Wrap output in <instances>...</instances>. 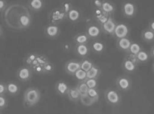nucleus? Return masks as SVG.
Masks as SVG:
<instances>
[{
	"label": "nucleus",
	"mask_w": 154,
	"mask_h": 114,
	"mask_svg": "<svg viewBox=\"0 0 154 114\" xmlns=\"http://www.w3.org/2000/svg\"><path fill=\"white\" fill-rule=\"evenodd\" d=\"M41 92L37 87H31L25 91L23 96V103L26 107L35 106L40 101Z\"/></svg>",
	"instance_id": "f257e3e1"
},
{
	"label": "nucleus",
	"mask_w": 154,
	"mask_h": 114,
	"mask_svg": "<svg viewBox=\"0 0 154 114\" xmlns=\"http://www.w3.org/2000/svg\"><path fill=\"white\" fill-rule=\"evenodd\" d=\"M104 98L106 102L112 106L119 105L122 100L120 93L113 88H108L105 91Z\"/></svg>",
	"instance_id": "f03ea898"
},
{
	"label": "nucleus",
	"mask_w": 154,
	"mask_h": 114,
	"mask_svg": "<svg viewBox=\"0 0 154 114\" xmlns=\"http://www.w3.org/2000/svg\"><path fill=\"white\" fill-rule=\"evenodd\" d=\"M66 20H67V14L61 8H54L49 15V24L59 25Z\"/></svg>",
	"instance_id": "7ed1b4c3"
},
{
	"label": "nucleus",
	"mask_w": 154,
	"mask_h": 114,
	"mask_svg": "<svg viewBox=\"0 0 154 114\" xmlns=\"http://www.w3.org/2000/svg\"><path fill=\"white\" fill-rule=\"evenodd\" d=\"M138 64L135 57L126 54L122 62V68L127 73L133 74L138 68Z\"/></svg>",
	"instance_id": "20e7f679"
},
{
	"label": "nucleus",
	"mask_w": 154,
	"mask_h": 114,
	"mask_svg": "<svg viewBox=\"0 0 154 114\" xmlns=\"http://www.w3.org/2000/svg\"><path fill=\"white\" fill-rule=\"evenodd\" d=\"M116 84L118 89L123 92L130 91L132 87V82L131 80L128 76L124 75L118 77Z\"/></svg>",
	"instance_id": "39448f33"
},
{
	"label": "nucleus",
	"mask_w": 154,
	"mask_h": 114,
	"mask_svg": "<svg viewBox=\"0 0 154 114\" xmlns=\"http://www.w3.org/2000/svg\"><path fill=\"white\" fill-rule=\"evenodd\" d=\"M32 70L29 66L24 65L21 67L16 72V77L17 79L21 82H28L32 77Z\"/></svg>",
	"instance_id": "423d86ee"
},
{
	"label": "nucleus",
	"mask_w": 154,
	"mask_h": 114,
	"mask_svg": "<svg viewBox=\"0 0 154 114\" xmlns=\"http://www.w3.org/2000/svg\"><path fill=\"white\" fill-rule=\"evenodd\" d=\"M101 27L100 25L97 24H90L86 29V34L89 37L90 39L96 40L100 37L102 34Z\"/></svg>",
	"instance_id": "0eeeda50"
},
{
	"label": "nucleus",
	"mask_w": 154,
	"mask_h": 114,
	"mask_svg": "<svg viewBox=\"0 0 154 114\" xmlns=\"http://www.w3.org/2000/svg\"><path fill=\"white\" fill-rule=\"evenodd\" d=\"M117 25V23L113 18L112 16H110L105 22H104L100 26L101 27L103 33L110 35H113L114 30Z\"/></svg>",
	"instance_id": "6e6552de"
},
{
	"label": "nucleus",
	"mask_w": 154,
	"mask_h": 114,
	"mask_svg": "<svg viewBox=\"0 0 154 114\" xmlns=\"http://www.w3.org/2000/svg\"><path fill=\"white\" fill-rule=\"evenodd\" d=\"M130 33L128 26L124 23H118L114 30L113 36L117 39L128 37Z\"/></svg>",
	"instance_id": "1a4fd4ad"
},
{
	"label": "nucleus",
	"mask_w": 154,
	"mask_h": 114,
	"mask_svg": "<svg viewBox=\"0 0 154 114\" xmlns=\"http://www.w3.org/2000/svg\"><path fill=\"white\" fill-rule=\"evenodd\" d=\"M122 12L124 16L131 18L135 16L137 12V8L133 2L127 1L122 4Z\"/></svg>",
	"instance_id": "9d476101"
},
{
	"label": "nucleus",
	"mask_w": 154,
	"mask_h": 114,
	"mask_svg": "<svg viewBox=\"0 0 154 114\" xmlns=\"http://www.w3.org/2000/svg\"><path fill=\"white\" fill-rule=\"evenodd\" d=\"M61 33L60 28L58 25L49 24L45 26V35L49 39H56L59 37Z\"/></svg>",
	"instance_id": "9b49d317"
},
{
	"label": "nucleus",
	"mask_w": 154,
	"mask_h": 114,
	"mask_svg": "<svg viewBox=\"0 0 154 114\" xmlns=\"http://www.w3.org/2000/svg\"><path fill=\"white\" fill-rule=\"evenodd\" d=\"M80 61L75 59H71L65 63V72L69 75L73 76L79 69H80Z\"/></svg>",
	"instance_id": "f8f14e48"
},
{
	"label": "nucleus",
	"mask_w": 154,
	"mask_h": 114,
	"mask_svg": "<svg viewBox=\"0 0 154 114\" xmlns=\"http://www.w3.org/2000/svg\"><path fill=\"white\" fill-rule=\"evenodd\" d=\"M17 23L21 29L28 28L32 23V17L28 14H21L18 17Z\"/></svg>",
	"instance_id": "ddd939ff"
},
{
	"label": "nucleus",
	"mask_w": 154,
	"mask_h": 114,
	"mask_svg": "<svg viewBox=\"0 0 154 114\" xmlns=\"http://www.w3.org/2000/svg\"><path fill=\"white\" fill-rule=\"evenodd\" d=\"M69 88L68 83L63 80L58 81L55 85V90L57 94L61 96H67Z\"/></svg>",
	"instance_id": "4468645a"
},
{
	"label": "nucleus",
	"mask_w": 154,
	"mask_h": 114,
	"mask_svg": "<svg viewBox=\"0 0 154 114\" xmlns=\"http://www.w3.org/2000/svg\"><path fill=\"white\" fill-rule=\"evenodd\" d=\"M90 50H92L94 53L97 54H100L104 53L106 50V44L101 40H95L89 46Z\"/></svg>",
	"instance_id": "2eb2a0df"
},
{
	"label": "nucleus",
	"mask_w": 154,
	"mask_h": 114,
	"mask_svg": "<svg viewBox=\"0 0 154 114\" xmlns=\"http://www.w3.org/2000/svg\"><path fill=\"white\" fill-rule=\"evenodd\" d=\"M101 11L106 16H111L116 11V6L109 1H103L101 7Z\"/></svg>",
	"instance_id": "dca6fc26"
},
{
	"label": "nucleus",
	"mask_w": 154,
	"mask_h": 114,
	"mask_svg": "<svg viewBox=\"0 0 154 114\" xmlns=\"http://www.w3.org/2000/svg\"><path fill=\"white\" fill-rule=\"evenodd\" d=\"M132 41L130 40L128 37L123 38L117 40L116 45L118 49L123 52L127 53L130 49V46L131 45Z\"/></svg>",
	"instance_id": "f3484780"
},
{
	"label": "nucleus",
	"mask_w": 154,
	"mask_h": 114,
	"mask_svg": "<svg viewBox=\"0 0 154 114\" xmlns=\"http://www.w3.org/2000/svg\"><path fill=\"white\" fill-rule=\"evenodd\" d=\"M75 50L77 56L83 58H86L88 57L90 52V49L88 44L76 45Z\"/></svg>",
	"instance_id": "a211bd4d"
},
{
	"label": "nucleus",
	"mask_w": 154,
	"mask_h": 114,
	"mask_svg": "<svg viewBox=\"0 0 154 114\" xmlns=\"http://www.w3.org/2000/svg\"><path fill=\"white\" fill-rule=\"evenodd\" d=\"M28 5L32 11L38 12L45 7V2L43 0H30L28 2Z\"/></svg>",
	"instance_id": "6ab92c4d"
},
{
	"label": "nucleus",
	"mask_w": 154,
	"mask_h": 114,
	"mask_svg": "<svg viewBox=\"0 0 154 114\" xmlns=\"http://www.w3.org/2000/svg\"><path fill=\"white\" fill-rule=\"evenodd\" d=\"M7 93L11 96H16L20 92V86L15 81H9L6 83Z\"/></svg>",
	"instance_id": "aec40b11"
},
{
	"label": "nucleus",
	"mask_w": 154,
	"mask_h": 114,
	"mask_svg": "<svg viewBox=\"0 0 154 114\" xmlns=\"http://www.w3.org/2000/svg\"><path fill=\"white\" fill-rule=\"evenodd\" d=\"M90 39L86 33H81L76 35L73 38V41L75 45L88 44Z\"/></svg>",
	"instance_id": "412c9836"
},
{
	"label": "nucleus",
	"mask_w": 154,
	"mask_h": 114,
	"mask_svg": "<svg viewBox=\"0 0 154 114\" xmlns=\"http://www.w3.org/2000/svg\"><path fill=\"white\" fill-rule=\"evenodd\" d=\"M81 17V13L80 11L76 8H72L69 12L67 14V20L72 22H75L79 20Z\"/></svg>",
	"instance_id": "4be33fe9"
},
{
	"label": "nucleus",
	"mask_w": 154,
	"mask_h": 114,
	"mask_svg": "<svg viewBox=\"0 0 154 114\" xmlns=\"http://www.w3.org/2000/svg\"><path fill=\"white\" fill-rule=\"evenodd\" d=\"M101 69L97 65H94L90 69L87 74V79H97L101 74Z\"/></svg>",
	"instance_id": "5701e85b"
},
{
	"label": "nucleus",
	"mask_w": 154,
	"mask_h": 114,
	"mask_svg": "<svg viewBox=\"0 0 154 114\" xmlns=\"http://www.w3.org/2000/svg\"><path fill=\"white\" fill-rule=\"evenodd\" d=\"M142 50L141 45L136 42L132 41L131 45L130 46V49L127 52V53H126L127 54L132 57H135Z\"/></svg>",
	"instance_id": "b1692460"
},
{
	"label": "nucleus",
	"mask_w": 154,
	"mask_h": 114,
	"mask_svg": "<svg viewBox=\"0 0 154 114\" xmlns=\"http://www.w3.org/2000/svg\"><path fill=\"white\" fill-rule=\"evenodd\" d=\"M67 96L69 100L72 102H76L80 101L81 95L79 91H77L76 87H71L69 88V91Z\"/></svg>",
	"instance_id": "393cba45"
},
{
	"label": "nucleus",
	"mask_w": 154,
	"mask_h": 114,
	"mask_svg": "<svg viewBox=\"0 0 154 114\" xmlns=\"http://www.w3.org/2000/svg\"><path fill=\"white\" fill-rule=\"evenodd\" d=\"M150 57L149 53L144 50H142L135 58L138 64H144L150 60Z\"/></svg>",
	"instance_id": "a878e982"
},
{
	"label": "nucleus",
	"mask_w": 154,
	"mask_h": 114,
	"mask_svg": "<svg viewBox=\"0 0 154 114\" xmlns=\"http://www.w3.org/2000/svg\"><path fill=\"white\" fill-rule=\"evenodd\" d=\"M142 39L147 43L154 41V32L149 28L144 29L141 33Z\"/></svg>",
	"instance_id": "bb28decb"
},
{
	"label": "nucleus",
	"mask_w": 154,
	"mask_h": 114,
	"mask_svg": "<svg viewBox=\"0 0 154 114\" xmlns=\"http://www.w3.org/2000/svg\"><path fill=\"white\" fill-rule=\"evenodd\" d=\"M80 68L86 72H88L94 65L93 62L88 58H84L80 61Z\"/></svg>",
	"instance_id": "cd10ccee"
},
{
	"label": "nucleus",
	"mask_w": 154,
	"mask_h": 114,
	"mask_svg": "<svg viewBox=\"0 0 154 114\" xmlns=\"http://www.w3.org/2000/svg\"><path fill=\"white\" fill-rule=\"evenodd\" d=\"M38 54L35 53H29L26 55L24 59L25 65L30 67L32 62L37 59Z\"/></svg>",
	"instance_id": "c85d7f7f"
},
{
	"label": "nucleus",
	"mask_w": 154,
	"mask_h": 114,
	"mask_svg": "<svg viewBox=\"0 0 154 114\" xmlns=\"http://www.w3.org/2000/svg\"><path fill=\"white\" fill-rule=\"evenodd\" d=\"M76 88L81 96L86 94L89 90V88L85 81L79 82Z\"/></svg>",
	"instance_id": "c756f323"
},
{
	"label": "nucleus",
	"mask_w": 154,
	"mask_h": 114,
	"mask_svg": "<svg viewBox=\"0 0 154 114\" xmlns=\"http://www.w3.org/2000/svg\"><path fill=\"white\" fill-rule=\"evenodd\" d=\"M80 100L81 101V103L85 106H90L97 101V100L90 98L88 94L81 96Z\"/></svg>",
	"instance_id": "7c9ffc66"
},
{
	"label": "nucleus",
	"mask_w": 154,
	"mask_h": 114,
	"mask_svg": "<svg viewBox=\"0 0 154 114\" xmlns=\"http://www.w3.org/2000/svg\"><path fill=\"white\" fill-rule=\"evenodd\" d=\"M73 76L79 82L85 81L87 79V74L86 72L82 69H79L76 73L74 74Z\"/></svg>",
	"instance_id": "2f4dec72"
},
{
	"label": "nucleus",
	"mask_w": 154,
	"mask_h": 114,
	"mask_svg": "<svg viewBox=\"0 0 154 114\" xmlns=\"http://www.w3.org/2000/svg\"><path fill=\"white\" fill-rule=\"evenodd\" d=\"M54 65L52 62H49L47 64L43 65V74H48L53 73L54 70Z\"/></svg>",
	"instance_id": "473e14b6"
},
{
	"label": "nucleus",
	"mask_w": 154,
	"mask_h": 114,
	"mask_svg": "<svg viewBox=\"0 0 154 114\" xmlns=\"http://www.w3.org/2000/svg\"><path fill=\"white\" fill-rule=\"evenodd\" d=\"M37 61L38 64L41 65H45V64L50 62V60L48 57H47L45 54H38V57L37 58Z\"/></svg>",
	"instance_id": "72a5a7b5"
},
{
	"label": "nucleus",
	"mask_w": 154,
	"mask_h": 114,
	"mask_svg": "<svg viewBox=\"0 0 154 114\" xmlns=\"http://www.w3.org/2000/svg\"><path fill=\"white\" fill-rule=\"evenodd\" d=\"M85 82L89 88H97L98 86L97 79H86Z\"/></svg>",
	"instance_id": "f704fd0d"
},
{
	"label": "nucleus",
	"mask_w": 154,
	"mask_h": 114,
	"mask_svg": "<svg viewBox=\"0 0 154 114\" xmlns=\"http://www.w3.org/2000/svg\"><path fill=\"white\" fill-rule=\"evenodd\" d=\"M88 95L89 96L90 98L98 100V98L99 97V91L97 88H89L88 92Z\"/></svg>",
	"instance_id": "c9c22d12"
},
{
	"label": "nucleus",
	"mask_w": 154,
	"mask_h": 114,
	"mask_svg": "<svg viewBox=\"0 0 154 114\" xmlns=\"http://www.w3.org/2000/svg\"><path fill=\"white\" fill-rule=\"evenodd\" d=\"M61 8L66 14H67L69 12V11L72 8H72V5L70 2L65 1V2L62 3Z\"/></svg>",
	"instance_id": "e433bc0d"
},
{
	"label": "nucleus",
	"mask_w": 154,
	"mask_h": 114,
	"mask_svg": "<svg viewBox=\"0 0 154 114\" xmlns=\"http://www.w3.org/2000/svg\"><path fill=\"white\" fill-rule=\"evenodd\" d=\"M32 72L37 74H43V66L39 64H37L30 67Z\"/></svg>",
	"instance_id": "4c0bfd02"
},
{
	"label": "nucleus",
	"mask_w": 154,
	"mask_h": 114,
	"mask_svg": "<svg viewBox=\"0 0 154 114\" xmlns=\"http://www.w3.org/2000/svg\"><path fill=\"white\" fill-rule=\"evenodd\" d=\"M8 104V99L5 95H0V110L6 107Z\"/></svg>",
	"instance_id": "58836bf2"
},
{
	"label": "nucleus",
	"mask_w": 154,
	"mask_h": 114,
	"mask_svg": "<svg viewBox=\"0 0 154 114\" xmlns=\"http://www.w3.org/2000/svg\"><path fill=\"white\" fill-rule=\"evenodd\" d=\"M7 93L6 84L4 82H0V95H5Z\"/></svg>",
	"instance_id": "ea45409f"
},
{
	"label": "nucleus",
	"mask_w": 154,
	"mask_h": 114,
	"mask_svg": "<svg viewBox=\"0 0 154 114\" xmlns=\"http://www.w3.org/2000/svg\"><path fill=\"white\" fill-rule=\"evenodd\" d=\"M62 49L65 52H69L71 49V45L69 43H65L62 45Z\"/></svg>",
	"instance_id": "a19ab883"
},
{
	"label": "nucleus",
	"mask_w": 154,
	"mask_h": 114,
	"mask_svg": "<svg viewBox=\"0 0 154 114\" xmlns=\"http://www.w3.org/2000/svg\"><path fill=\"white\" fill-rule=\"evenodd\" d=\"M93 4L95 6V8H101V5L103 4V1L101 0H95L93 2Z\"/></svg>",
	"instance_id": "79ce46f5"
},
{
	"label": "nucleus",
	"mask_w": 154,
	"mask_h": 114,
	"mask_svg": "<svg viewBox=\"0 0 154 114\" xmlns=\"http://www.w3.org/2000/svg\"><path fill=\"white\" fill-rule=\"evenodd\" d=\"M7 3L6 1L0 0V12H2L4 10L5 8L6 7Z\"/></svg>",
	"instance_id": "37998d69"
},
{
	"label": "nucleus",
	"mask_w": 154,
	"mask_h": 114,
	"mask_svg": "<svg viewBox=\"0 0 154 114\" xmlns=\"http://www.w3.org/2000/svg\"><path fill=\"white\" fill-rule=\"evenodd\" d=\"M148 28L154 32V20L151 21L150 22H149Z\"/></svg>",
	"instance_id": "c03bdc74"
},
{
	"label": "nucleus",
	"mask_w": 154,
	"mask_h": 114,
	"mask_svg": "<svg viewBox=\"0 0 154 114\" xmlns=\"http://www.w3.org/2000/svg\"><path fill=\"white\" fill-rule=\"evenodd\" d=\"M150 57L154 59V45L152 46L151 49L150 50Z\"/></svg>",
	"instance_id": "a18cd8bd"
},
{
	"label": "nucleus",
	"mask_w": 154,
	"mask_h": 114,
	"mask_svg": "<svg viewBox=\"0 0 154 114\" xmlns=\"http://www.w3.org/2000/svg\"><path fill=\"white\" fill-rule=\"evenodd\" d=\"M2 36H3V30H2L1 26L0 25V38Z\"/></svg>",
	"instance_id": "49530a36"
},
{
	"label": "nucleus",
	"mask_w": 154,
	"mask_h": 114,
	"mask_svg": "<svg viewBox=\"0 0 154 114\" xmlns=\"http://www.w3.org/2000/svg\"><path fill=\"white\" fill-rule=\"evenodd\" d=\"M152 70H153V72H154V63H153V64H152Z\"/></svg>",
	"instance_id": "de8ad7c7"
}]
</instances>
